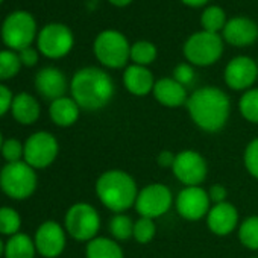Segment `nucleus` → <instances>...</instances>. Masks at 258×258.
Wrapping results in <instances>:
<instances>
[{
  "mask_svg": "<svg viewBox=\"0 0 258 258\" xmlns=\"http://www.w3.org/2000/svg\"><path fill=\"white\" fill-rule=\"evenodd\" d=\"M172 172L184 187L201 185L208 175V164L202 154L187 149L176 154Z\"/></svg>",
  "mask_w": 258,
  "mask_h": 258,
  "instance_id": "obj_11",
  "label": "nucleus"
},
{
  "mask_svg": "<svg viewBox=\"0 0 258 258\" xmlns=\"http://www.w3.org/2000/svg\"><path fill=\"white\" fill-rule=\"evenodd\" d=\"M155 100L167 108H179L187 103V88L176 82L173 78H161L155 82L152 91Z\"/></svg>",
  "mask_w": 258,
  "mask_h": 258,
  "instance_id": "obj_20",
  "label": "nucleus"
},
{
  "mask_svg": "<svg viewBox=\"0 0 258 258\" xmlns=\"http://www.w3.org/2000/svg\"><path fill=\"white\" fill-rule=\"evenodd\" d=\"M208 195H210L211 204H220V202H226L228 190H226V187L222 185V184H214V185L210 187Z\"/></svg>",
  "mask_w": 258,
  "mask_h": 258,
  "instance_id": "obj_37",
  "label": "nucleus"
},
{
  "mask_svg": "<svg viewBox=\"0 0 258 258\" xmlns=\"http://www.w3.org/2000/svg\"><path fill=\"white\" fill-rule=\"evenodd\" d=\"M213 207L208 190L201 185L184 187L175 198V208L178 214L188 222H198L205 219Z\"/></svg>",
  "mask_w": 258,
  "mask_h": 258,
  "instance_id": "obj_12",
  "label": "nucleus"
},
{
  "mask_svg": "<svg viewBox=\"0 0 258 258\" xmlns=\"http://www.w3.org/2000/svg\"><path fill=\"white\" fill-rule=\"evenodd\" d=\"M175 158H176V154H173L172 151L169 149H164L158 154L157 157V164L163 169H172L173 167V163H175Z\"/></svg>",
  "mask_w": 258,
  "mask_h": 258,
  "instance_id": "obj_39",
  "label": "nucleus"
},
{
  "mask_svg": "<svg viewBox=\"0 0 258 258\" xmlns=\"http://www.w3.org/2000/svg\"><path fill=\"white\" fill-rule=\"evenodd\" d=\"M185 59L196 67H207L217 62L223 53V40L219 34L201 31L188 37L184 44Z\"/></svg>",
  "mask_w": 258,
  "mask_h": 258,
  "instance_id": "obj_7",
  "label": "nucleus"
},
{
  "mask_svg": "<svg viewBox=\"0 0 258 258\" xmlns=\"http://www.w3.org/2000/svg\"><path fill=\"white\" fill-rule=\"evenodd\" d=\"M4 137H2V133H0V149H2V145H4Z\"/></svg>",
  "mask_w": 258,
  "mask_h": 258,
  "instance_id": "obj_43",
  "label": "nucleus"
},
{
  "mask_svg": "<svg viewBox=\"0 0 258 258\" xmlns=\"http://www.w3.org/2000/svg\"><path fill=\"white\" fill-rule=\"evenodd\" d=\"M191 121L204 133L216 134L226 126L231 115L229 96L214 85L195 90L185 103Z\"/></svg>",
  "mask_w": 258,
  "mask_h": 258,
  "instance_id": "obj_1",
  "label": "nucleus"
},
{
  "mask_svg": "<svg viewBox=\"0 0 258 258\" xmlns=\"http://www.w3.org/2000/svg\"><path fill=\"white\" fill-rule=\"evenodd\" d=\"M108 229L115 241H124L134 235V220L126 213H117L109 219Z\"/></svg>",
  "mask_w": 258,
  "mask_h": 258,
  "instance_id": "obj_25",
  "label": "nucleus"
},
{
  "mask_svg": "<svg viewBox=\"0 0 258 258\" xmlns=\"http://www.w3.org/2000/svg\"><path fill=\"white\" fill-rule=\"evenodd\" d=\"M175 204L172 190L161 182H152L139 191L136 201V211L140 217L158 219L167 214Z\"/></svg>",
  "mask_w": 258,
  "mask_h": 258,
  "instance_id": "obj_8",
  "label": "nucleus"
},
{
  "mask_svg": "<svg viewBox=\"0 0 258 258\" xmlns=\"http://www.w3.org/2000/svg\"><path fill=\"white\" fill-rule=\"evenodd\" d=\"M108 2L114 7H118V8H123V7H127L129 4L133 2V0H108Z\"/></svg>",
  "mask_w": 258,
  "mask_h": 258,
  "instance_id": "obj_41",
  "label": "nucleus"
},
{
  "mask_svg": "<svg viewBox=\"0 0 258 258\" xmlns=\"http://www.w3.org/2000/svg\"><path fill=\"white\" fill-rule=\"evenodd\" d=\"M2 255H5V243L0 240V256Z\"/></svg>",
  "mask_w": 258,
  "mask_h": 258,
  "instance_id": "obj_42",
  "label": "nucleus"
},
{
  "mask_svg": "<svg viewBox=\"0 0 258 258\" xmlns=\"http://www.w3.org/2000/svg\"><path fill=\"white\" fill-rule=\"evenodd\" d=\"M157 235V223L154 219L149 217H139L134 222V235L133 238H136V241H139L140 244H148L151 243Z\"/></svg>",
  "mask_w": 258,
  "mask_h": 258,
  "instance_id": "obj_32",
  "label": "nucleus"
},
{
  "mask_svg": "<svg viewBox=\"0 0 258 258\" xmlns=\"http://www.w3.org/2000/svg\"><path fill=\"white\" fill-rule=\"evenodd\" d=\"M35 88L41 97L53 102L66 96L69 88L66 75L56 67H44L35 76Z\"/></svg>",
  "mask_w": 258,
  "mask_h": 258,
  "instance_id": "obj_17",
  "label": "nucleus"
},
{
  "mask_svg": "<svg viewBox=\"0 0 258 258\" xmlns=\"http://www.w3.org/2000/svg\"><path fill=\"white\" fill-rule=\"evenodd\" d=\"M73 43L75 38L72 31L59 23L47 25L38 34V50L50 59L66 56L72 50Z\"/></svg>",
  "mask_w": 258,
  "mask_h": 258,
  "instance_id": "obj_13",
  "label": "nucleus"
},
{
  "mask_svg": "<svg viewBox=\"0 0 258 258\" xmlns=\"http://www.w3.org/2000/svg\"><path fill=\"white\" fill-rule=\"evenodd\" d=\"M22 69L20 56L13 50L0 52V81L13 79Z\"/></svg>",
  "mask_w": 258,
  "mask_h": 258,
  "instance_id": "obj_31",
  "label": "nucleus"
},
{
  "mask_svg": "<svg viewBox=\"0 0 258 258\" xmlns=\"http://www.w3.org/2000/svg\"><path fill=\"white\" fill-rule=\"evenodd\" d=\"M37 252L44 258H58L67 244L66 228L55 220L43 222L34 235Z\"/></svg>",
  "mask_w": 258,
  "mask_h": 258,
  "instance_id": "obj_14",
  "label": "nucleus"
},
{
  "mask_svg": "<svg viewBox=\"0 0 258 258\" xmlns=\"http://www.w3.org/2000/svg\"><path fill=\"white\" fill-rule=\"evenodd\" d=\"M237 234L243 247L258 250V216L253 214L241 220L237 228Z\"/></svg>",
  "mask_w": 258,
  "mask_h": 258,
  "instance_id": "obj_26",
  "label": "nucleus"
},
{
  "mask_svg": "<svg viewBox=\"0 0 258 258\" xmlns=\"http://www.w3.org/2000/svg\"><path fill=\"white\" fill-rule=\"evenodd\" d=\"M70 93L81 109L99 111L111 102L115 87L105 70L99 67H84L73 75Z\"/></svg>",
  "mask_w": 258,
  "mask_h": 258,
  "instance_id": "obj_2",
  "label": "nucleus"
},
{
  "mask_svg": "<svg viewBox=\"0 0 258 258\" xmlns=\"http://www.w3.org/2000/svg\"><path fill=\"white\" fill-rule=\"evenodd\" d=\"M35 243L25 232H17L5 243V258H35Z\"/></svg>",
  "mask_w": 258,
  "mask_h": 258,
  "instance_id": "obj_24",
  "label": "nucleus"
},
{
  "mask_svg": "<svg viewBox=\"0 0 258 258\" xmlns=\"http://www.w3.org/2000/svg\"><path fill=\"white\" fill-rule=\"evenodd\" d=\"M22 226V216L17 210L11 207H0V234L16 235Z\"/></svg>",
  "mask_w": 258,
  "mask_h": 258,
  "instance_id": "obj_30",
  "label": "nucleus"
},
{
  "mask_svg": "<svg viewBox=\"0 0 258 258\" xmlns=\"http://www.w3.org/2000/svg\"><path fill=\"white\" fill-rule=\"evenodd\" d=\"M226 14L220 7H208L204 10L201 16V25L204 31L217 34L219 31H223L226 25Z\"/></svg>",
  "mask_w": 258,
  "mask_h": 258,
  "instance_id": "obj_29",
  "label": "nucleus"
},
{
  "mask_svg": "<svg viewBox=\"0 0 258 258\" xmlns=\"http://www.w3.org/2000/svg\"><path fill=\"white\" fill-rule=\"evenodd\" d=\"M81 114V106L75 102L73 97H59L53 102H50L49 106V115L52 121L59 127H69L73 126Z\"/></svg>",
  "mask_w": 258,
  "mask_h": 258,
  "instance_id": "obj_22",
  "label": "nucleus"
},
{
  "mask_svg": "<svg viewBox=\"0 0 258 258\" xmlns=\"http://www.w3.org/2000/svg\"><path fill=\"white\" fill-rule=\"evenodd\" d=\"M13 93L8 87L0 84V117L5 115L8 111H11V105H13Z\"/></svg>",
  "mask_w": 258,
  "mask_h": 258,
  "instance_id": "obj_36",
  "label": "nucleus"
},
{
  "mask_svg": "<svg viewBox=\"0 0 258 258\" xmlns=\"http://www.w3.org/2000/svg\"><path fill=\"white\" fill-rule=\"evenodd\" d=\"M176 82H179L182 87H190L195 79H196V72L193 69V66L190 62H181L173 69V76H172Z\"/></svg>",
  "mask_w": 258,
  "mask_h": 258,
  "instance_id": "obj_35",
  "label": "nucleus"
},
{
  "mask_svg": "<svg viewBox=\"0 0 258 258\" xmlns=\"http://www.w3.org/2000/svg\"><path fill=\"white\" fill-rule=\"evenodd\" d=\"M19 56H20L22 66H26V67H34L38 62V52L34 47H26L20 50Z\"/></svg>",
  "mask_w": 258,
  "mask_h": 258,
  "instance_id": "obj_38",
  "label": "nucleus"
},
{
  "mask_svg": "<svg viewBox=\"0 0 258 258\" xmlns=\"http://www.w3.org/2000/svg\"><path fill=\"white\" fill-rule=\"evenodd\" d=\"M258 78V64L249 56H235L232 58L223 72L225 84L234 91H246L252 88Z\"/></svg>",
  "mask_w": 258,
  "mask_h": 258,
  "instance_id": "obj_15",
  "label": "nucleus"
},
{
  "mask_svg": "<svg viewBox=\"0 0 258 258\" xmlns=\"http://www.w3.org/2000/svg\"><path fill=\"white\" fill-rule=\"evenodd\" d=\"M94 190L100 204L114 214L126 213L127 210L136 207V201L140 191L133 175L121 169L105 170L97 178Z\"/></svg>",
  "mask_w": 258,
  "mask_h": 258,
  "instance_id": "obj_3",
  "label": "nucleus"
},
{
  "mask_svg": "<svg viewBox=\"0 0 258 258\" xmlns=\"http://www.w3.org/2000/svg\"><path fill=\"white\" fill-rule=\"evenodd\" d=\"M155 82L157 81L154 79V75L148 67L131 64L124 69L123 85L129 93L134 94V96H139V97L148 96L149 93L154 91Z\"/></svg>",
  "mask_w": 258,
  "mask_h": 258,
  "instance_id": "obj_19",
  "label": "nucleus"
},
{
  "mask_svg": "<svg viewBox=\"0 0 258 258\" xmlns=\"http://www.w3.org/2000/svg\"><path fill=\"white\" fill-rule=\"evenodd\" d=\"M157 55L158 50L155 44L151 41L140 40L131 46V61L137 66H143V67L151 66L157 59Z\"/></svg>",
  "mask_w": 258,
  "mask_h": 258,
  "instance_id": "obj_28",
  "label": "nucleus"
},
{
  "mask_svg": "<svg viewBox=\"0 0 258 258\" xmlns=\"http://www.w3.org/2000/svg\"><path fill=\"white\" fill-rule=\"evenodd\" d=\"M66 232L78 241H90L97 237L100 229L99 211L87 202L73 204L64 217Z\"/></svg>",
  "mask_w": 258,
  "mask_h": 258,
  "instance_id": "obj_6",
  "label": "nucleus"
},
{
  "mask_svg": "<svg viewBox=\"0 0 258 258\" xmlns=\"http://www.w3.org/2000/svg\"><path fill=\"white\" fill-rule=\"evenodd\" d=\"M37 34L34 17L26 11H16L8 16L2 26L4 43L13 50H23L31 47Z\"/></svg>",
  "mask_w": 258,
  "mask_h": 258,
  "instance_id": "obj_9",
  "label": "nucleus"
},
{
  "mask_svg": "<svg viewBox=\"0 0 258 258\" xmlns=\"http://www.w3.org/2000/svg\"><path fill=\"white\" fill-rule=\"evenodd\" d=\"M85 258H124V252L114 238L97 235L87 243Z\"/></svg>",
  "mask_w": 258,
  "mask_h": 258,
  "instance_id": "obj_23",
  "label": "nucleus"
},
{
  "mask_svg": "<svg viewBox=\"0 0 258 258\" xmlns=\"http://www.w3.org/2000/svg\"><path fill=\"white\" fill-rule=\"evenodd\" d=\"M93 50L97 61L108 69H123L131 59V44L115 29L100 32L94 40Z\"/></svg>",
  "mask_w": 258,
  "mask_h": 258,
  "instance_id": "obj_5",
  "label": "nucleus"
},
{
  "mask_svg": "<svg viewBox=\"0 0 258 258\" xmlns=\"http://www.w3.org/2000/svg\"><path fill=\"white\" fill-rule=\"evenodd\" d=\"M238 111L246 121L258 124V88L252 87L241 94L238 100Z\"/></svg>",
  "mask_w": 258,
  "mask_h": 258,
  "instance_id": "obj_27",
  "label": "nucleus"
},
{
  "mask_svg": "<svg viewBox=\"0 0 258 258\" xmlns=\"http://www.w3.org/2000/svg\"><path fill=\"white\" fill-rule=\"evenodd\" d=\"M0 154H2V157L7 163L22 161L23 154H25V145L17 139H8L4 142L2 149H0Z\"/></svg>",
  "mask_w": 258,
  "mask_h": 258,
  "instance_id": "obj_34",
  "label": "nucleus"
},
{
  "mask_svg": "<svg viewBox=\"0 0 258 258\" xmlns=\"http://www.w3.org/2000/svg\"><path fill=\"white\" fill-rule=\"evenodd\" d=\"M11 112H13V117L20 124L29 126V124H34L40 118L41 108H40L38 100L32 94H29V93H19L13 99Z\"/></svg>",
  "mask_w": 258,
  "mask_h": 258,
  "instance_id": "obj_21",
  "label": "nucleus"
},
{
  "mask_svg": "<svg viewBox=\"0 0 258 258\" xmlns=\"http://www.w3.org/2000/svg\"><path fill=\"white\" fill-rule=\"evenodd\" d=\"M243 164L246 172L258 179V137L250 140L243 152Z\"/></svg>",
  "mask_w": 258,
  "mask_h": 258,
  "instance_id": "obj_33",
  "label": "nucleus"
},
{
  "mask_svg": "<svg viewBox=\"0 0 258 258\" xmlns=\"http://www.w3.org/2000/svg\"><path fill=\"white\" fill-rule=\"evenodd\" d=\"M181 2L187 7H191V8H199V7H204L208 0H181Z\"/></svg>",
  "mask_w": 258,
  "mask_h": 258,
  "instance_id": "obj_40",
  "label": "nucleus"
},
{
  "mask_svg": "<svg viewBox=\"0 0 258 258\" xmlns=\"http://www.w3.org/2000/svg\"><path fill=\"white\" fill-rule=\"evenodd\" d=\"M0 4H2V0H0Z\"/></svg>",
  "mask_w": 258,
  "mask_h": 258,
  "instance_id": "obj_45",
  "label": "nucleus"
},
{
  "mask_svg": "<svg viewBox=\"0 0 258 258\" xmlns=\"http://www.w3.org/2000/svg\"><path fill=\"white\" fill-rule=\"evenodd\" d=\"M222 34L228 44L235 47H246L256 41L258 26L247 17H234L226 22Z\"/></svg>",
  "mask_w": 258,
  "mask_h": 258,
  "instance_id": "obj_18",
  "label": "nucleus"
},
{
  "mask_svg": "<svg viewBox=\"0 0 258 258\" xmlns=\"http://www.w3.org/2000/svg\"><path fill=\"white\" fill-rule=\"evenodd\" d=\"M250 258H258V256H250Z\"/></svg>",
  "mask_w": 258,
  "mask_h": 258,
  "instance_id": "obj_44",
  "label": "nucleus"
},
{
  "mask_svg": "<svg viewBox=\"0 0 258 258\" xmlns=\"http://www.w3.org/2000/svg\"><path fill=\"white\" fill-rule=\"evenodd\" d=\"M59 152L58 140L53 134L47 131L34 133L25 142L23 161L28 163L32 169H46L56 160Z\"/></svg>",
  "mask_w": 258,
  "mask_h": 258,
  "instance_id": "obj_10",
  "label": "nucleus"
},
{
  "mask_svg": "<svg viewBox=\"0 0 258 258\" xmlns=\"http://www.w3.org/2000/svg\"><path fill=\"white\" fill-rule=\"evenodd\" d=\"M37 185L38 178L35 169L25 161L7 163L0 170V188L14 201L29 199L35 193Z\"/></svg>",
  "mask_w": 258,
  "mask_h": 258,
  "instance_id": "obj_4",
  "label": "nucleus"
},
{
  "mask_svg": "<svg viewBox=\"0 0 258 258\" xmlns=\"http://www.w3.org/2000/svg\"><path fill=\"white\" fill-rule=\"evenodd\" d=\"M207 226L208 229L219 237H226L231 232H234L240 225V216L235 208V205L226 202L213 204L210 208L207 217Z\"/></svg>",
  "mask_w": 258,
  "mask_h": 258,
  "instance_id": "obj_16",
  "label": "nucleus"
}]
</instances>
